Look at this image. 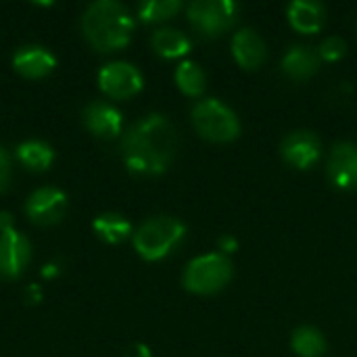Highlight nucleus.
I'll use <instances>...</instances> for the list:
<instances>
[{"label": "nucleus", "instance_id": "f257e3e1", "mask_svg": "<svg viewBox=\"0 0 357 357\" xmlns=\"http://www.w3.org/2000/svg\"><path fill=\"white\" fill-rule=\"evenodd\" d=\"M178 134L174 123L151 113L132 123L121 138V157L126 167L136 176H161L176 157Z\"/></svg>", "mask_w": 357, "mask_h": 357}, {"label": "nucleus", "instance_id": "f03ea898", "mask_svg": "<svg viewBox=\"0 0 357 357\" xmlns=\"http://www.w3.org/2000/svg\"><path fill=\"white\" fill-rule=\"evenodd\" d=\"M132 13L115 0H96L82 15V33L92 48L100 52L121 50L134 33Z\"/></svg>", "mask_w": 357, "mask_h": 357}, {"label": "nucleus", "instance_id": "7ed1b4c3", "mask_svg": "<svg viewBox=\"0 0 357 357\" xmlns=\"http://www.w3.org/2000/svg\"><path fill=\"white\" fill-rule=\"evenodd\" d=\"M184 236L186 226L180 220L172 215H155L134 230L132 243L144 261H161L180 247Z\"/></svg>", "mask_w": 357, "mask_h": 357}, {"label": "nucleus", "instance_id": "20e7f679", "mask_svg": "<svg viewBox=\"0 0 357 357\" xmlns=\"http://www.w3.org/2000/svg\"><path fill=\"white\" fill-rule=\"evenodd\" d=\"M234 276V264L228 255L215 251L190 259L182 274V287L192 295H215L224 291Z\"/></svg>", "mask_w": 357, "mask_h": 357}, {"label": "nucleus", "instance_id": "39448f33", "mask_svg": "<svg viewBox=\"0 0 357 357\" xmlns=\"http://www.w3.org/2000/svg\"><path fill=\"white\" fill-rule=\"evenodd\" d=\"M197 134L209 142H232L241 136V121L236 113L218 98H203L190 113Z\"/></svg>", "mask_w": 357, "mask_h": 357}, {"label": "nucleus", "instance_id": "423d86ee", "mask_svg": "<svg viewBox=\"0 0 357 357\" xmlns=\"http://www.w3.org/2000/svg\"><path fill=\"white\" fill-rule=\"evenodd\" d=\"M238 10V4L232 0H195L186 8V15L190 25L199 33L207 38H218L234 27Z\"/></svg>", "mask_w": 357, "mask_h": 357}, {"label": "nucleus", "instance_id": "0eeeda50", "mask_svg": "<svg viewBox=\"0 0 357 357\" xmlns=\"http://www.w3.org/2000/svg\"><path fill=\"white\" fill-rule=\"evenodd\" d=\"M98 86L109 98L126 100L142 90L144 79L136 65L126 61H115V63H107L98 71Z\"/></svg>", "mask_w": 357, "mask_h": 357}, {"label": "nucleus", "instance_id": "6e6552de", "mask_svg": "<svg viewBox=\"0 0 357 357\" xmlns=\"http://www.w3.org/2000/svg\"><path fill=\"white\" fill-rule=\"evenodd\" d=\"M67 211V195L56 186H42L25 201V215L38 226H52L63 220Z\"/></svg>", "mask_w": 357, "mask_h": 357}, {"label": "nucleus", "instance_id": "1a4fd4ad", "mask_svg": "<svg viewBox=\"0 0 357 357\" xmlns=\"http://www.w3.org/2000/svg\"><path fill=\"white\" fill-rule=\"evenodd\" d=\"M280 155L289 165L297 169H310L322 157V142L312 130H295L284 136L280 144Z\"/></svg>", "mask_w": 357, "mask_h": 357}, {"label": "nucleus", "instance_id": "9d476101", "mask_svg": "<svg viewBox=\"0 0 357 357\" xmlns=\"http://www.w3.org/2000/svg\"><path fill=\"white\" fill-rule=\"evenodd\" d=\"M326 174L337 190L354 192L357 190V144L337 142L331 149L326 161Z\"/></svg>", "mask_w": 357, "mask_h": 357}, {"label": "nucleus", "instance_id": "9b49d317", "mask_svg": "<svg viewBox=\"0 0 357 357\" xmlns=\"http://www.w3.org/2000/svg\"><path fill=\"white\" fill-rule=\"evenodd\" d=\"M31 259L29 241L17 230L0 234V276L6 280L19 278Z\"/></svg>", "mask_w": 357, "mask_h": 357}, {"label": "nucleus", "instance_id": "f8f14e48", "mask_svg": "<svg viewBox=\"0 0 357 357\" xmlns=\"http://www.w3.org/2000/svg\"><path fill=\"white\" fill-rule=\"evenodd\" d=\"M232 56L234 61L247 69V71H253V69H259L266 59H268V46L264 42V38L253 29V27H241L234 31L232 36Z\"/></svg>", "mask_w": 357, "mask_h": 357}, {"label": "nucleus", "instance_id": "ddd939ff", "mask_svg": "<svg viewBox=\"0 0 357 357\" xmlns=\"http://www.w3.org/2000/svg\"><path fill=\"white\" fill-rule=\"evenodd\" d=\"M82 119H84V126L98 138H115L121 134V128H123L121 111L115 109L111 102H102V100H94L86 105Z\"/></svg>", "mask_w": 357, "mask_h": 357}, {"label": "nucleus", "instance_id": "4468645a", "mask_svg": "<svg viewBox=\"0 0 357 357\" xmlns=\"http://www.w3.org/2000/svg\"><path fill=\"white\" fill-rule=\"evenodd\" d=\"M13 67L23 77L40 79V77H46L48 73H52V69L56 67V59L48 48L31 44V46H23L15 52Z\"/></svg>", "mask_w": 357, "mask_h": 357}, {"label": "nucleus", "instance_id": "2eb2a0df", "mask_svg": "<svg viewBox=\"0 0 357 357\" xmlns=\"http://www.w3.org/2000/svg\"><path fill=\"white\" fill-rule=\"evenodd\" d=\"M289 23L299 33H318L326 21V8L318 0H295L287 6Z\"/></svg>", "mask_w": 357, "mask_h": 357}, {"label": "nucleus", "instance_id": "dca6fc26", "mask_svg": "<svg viewBox=\"0 0 357 357\" xmlns=\"http://www.w3.org/2000/svg\"><path fill=\"white\" fill-rule=\"evenodd\" d=\"M320 61L322 59L318 50L303 46V44H295L284 52L280 61V69L287 77L295 82H303V79H310L320 69Z\"/></svg>", "mask_w": 357, "mask_h": 357}, {"label": "nucleus", "instance_id": "f3484780", "mask_svg": "<svg viewBox=\"0 0 357 357\" xmlns=\"http://www.w3.org/2000/svg\"><path fill=\"white\" fill-rule=\"evenodd\" d=\"M151 46L153 50L163 56V59H180L190 52L192 42L190 38L174 27H161L151 36Z\"/></svg>", "mask_w": 357, "mask_h": 357}, {"label": "nucleus", "instance_id": "a211bd4d", "mask_svg": "<svg viewBox=\"0 0 357 357\" xmlns=\"http://www.w3.org/2000/svg\"><path fill=\"white\" fill-rule=\"evenodd\" d=\"M92 230H94V234H96L102 243H107V245H119V243H123L130 234H134V232H132V224H130L121 213H113V211L100 213L98 218H94Z\"/></svg>", "mask_w": 357, "mask_h": 357}, {"label": "nucleus", "instance_id": "6ab92c4d", "mask_svg": "<svg viewBox=\"0 0 357 357\" xmlns=\"http://www.w3.org/2000/svg\"><path fill=\"white\" fill-rule=\"evenodd\" d=\"M326 337L316 326H299L291 335V349L299 357H322L326 354Z\"/></svg>", "mask_w": 357, "mask_h": 357}, {"label": "nucleus", "instance_id": "aec40b11", "mask_svg": "<svg viewBox=\"0 0 357 357\" xmlns=\"http://www.w3.org/2000/svg\"><path fill=\"white\" fill-rule=\"evenodd\" d=\"M174 79H176L178 88L190 98H199L207 90V75H205L203 67L195 61H182L176 67Z\"/></svg>", "mask_w": 357, "mask_h": 357}, {"label": "nucleus", "instance_id": "412c9836", "mask_svg": "<svg viewBox=\"0 0 357 357\" xmlns=\"http://www.w3.org/2000/svg\"><path fill=\"white\" fill-rule=\"evenodd\" d=\"M17 159L31 172H44L54 161V151L42 140H25L17 146Z\"/></svg>", "mask_w": 357, "mask_h": 357}, {"label": "nucleus", "instance_id": "4be33fe9", "mask_svg": "<svg viewBox=\"0 0 357 357\" xmlns=\"http://www.w3.org/2000/svg\"><path fill=\"white\" fill-rule=\"evenodd\" d=\"M182 8V0H144L138 4V17L142 23H163L176 17Z\"/></svg>", "mask_w": 357, "mask_h": 357}, {"label": "nucleus", "instance_id": "5701e85b", "mask_svg": "<svg viewBox=\"0 0 357 357\" xmlns=\"http://www.w3.org/2000/svg\"><path fill=\"white\" fill-rule=\"evenodd\" d=\"M347 52V42L339 36H328L322 40L320 48H318V54L322 61H328V63H335L339 59H343Z\"/></svg>", "mask_w": 357, "mask_h": 357}, {"label": "nucleus", "instance_id": "b1692460", "mask_svg": "<svg viewBox=\"0 0 357 357\" xmlns=\"http://www.w3.org/2000/svg\"><path fill=\"white\" fill-rule=\"evenodd\" d=\"M10 174H13V167H10V157L8 153L0 146V192H4L10 184Z\"/></svg>", "mask_w": 357, "mask_h": 357}, {"label": "nucleus", "instance_id": "393cba45", "mask_svg": "<svg viewBox=\"0 0 357 357\" xmlns=\"http://www.w3.org/2000/svg\"><path fill=\"white\" fill-rule=\"evenodd\" d=\"M218 251L224 255H230L234 251H238V238L234 234H222L218 238Z\"/></svg>", "mask_w": 357, "mask_h": 357}, {"label": "nucleus", "instance_id": "a878e982", "mask_svg": "<svg viewBox=\"0 0 357 357\" xmlns=\"http://www.w3.org/2000/svg\"><path fill=\"white\" fill-rule=\"evenodd\" d=\"M123 357H153V354H151L149 345H144V343H134V345H130V347L126 349Z\"/></svg>", "mask_w": 357, "mask_h": 357}, {"label": "nucleus", "instance_id": "bb28decb", "mask_svg": "<svg viewBox=\"0 0 357 357\" xmlns=\"http://www.w3.org/2000/svg\"><path fill=\"white\" fill-rule=\"evenodd\" d=\"M15 230V220L8 211H0V234Z\"/></svg>", "mask_w": 357, "mask_h": 357}]
</instances>
